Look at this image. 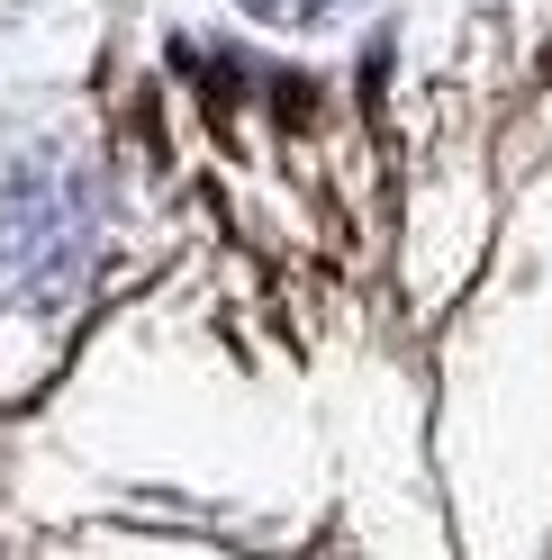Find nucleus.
<instances>
[{"label": "nucleus", "instance_id": "f257e3e1", "mask_svg": "<svg viewBox=\"0 0 552 560\" xmlns=\"http://www.w3.org/2000/svg\"><path fill=\"white\" fill-rule=\"evenodd\" d=\"M245 10H263V19H318V10H335V0H245Z\"/></svg>", "mask_w": 552, "mask_h": 560}]
</instances>
